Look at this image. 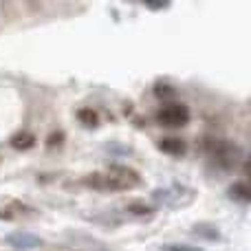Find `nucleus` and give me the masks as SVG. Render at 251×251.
I'll use <instances>...</instances> for the list:
<instances>
[{
	"label": "nucleus",
	"mask_w": 251,
	"mask_h": 251,
	"mask_svg": "<svg viewBox=\"0 0 251 251\" xmlns=\"http://www.w3.org/2000/svg\"><path fill=\"white\" fill-rule=\"evenodd\" d=\"M88 187L101 192H119V190H130L139 183V176L134 170L130 168H113L108 174H91L84 178Z\"/></svg>",
	"instance_id": "1"
},
{
	"label": "nucleus",
	"mask_w": 251,
	"mask_h": 251,
	"mask_svg": "<svg viewBox=\"0 0 251 251\" xmlns=\"http://www.w3.org/2000/svg\"><path fill=\"white\" fill-rule=\"evenodd\" d=\"M156 122L161 126H172V128L185 126L190 122V110H187V106H183V104H168L156 113Z\"/></svg>",
	"instance_id": "2"
},
{
	"label": "nucleus",
	"mask_w": 251,
	"mask_h": 251,
	"mask_svg": "<svg viewBox=\"0 0 251 251\" xmlns=\"http://www.w3.org/2000/svg\"><path fill=\"white\" fill-rule=\"evenodd\" d=\"M209 150H212L214 159L221 161L223 165H234L236 163V154H238V150H236L231 143L216 139V141H209Z\"/></svg>",
	"instance_id": "3"
},
{
	"label": "nucleus",
	"mask_w": 251,
	"mask_h": 251,
	"mask_svg": "<svg viewBox=\"0 0 251 251\" xmlns=\"http://www.w3.org/2000/svg\"><path fill=\"white\" fill-rule=\"evenodd\" d=\"M7 243H9V247H13V249L31 251V249H35V247H40V245H42V238L29 234V231H16V234L7 236Z\"/></svg>",
	"instance_id": "4"
},
{
	"label": "nucleus",
	"mask_w": 251,
	"mask_h": 251,
	"mask_svg": "<svg viewBox=\"0 0 251 251\" xmlns=\"http://www.w3.org/2000/svg\"><path fill=\"white\" fill-rule=\"evenodd\" d=\"M159 150H163L165 154H174V156H181L185 152V143L176 137H165L159 141Z\"/></svg>",
	"instance_id": "5"
},
{
	"label": "nucleus",
	"mask_w": 251,
	"mask_h": 251,
	"mask_svg": "<svg viewBox=\"0 0 251 251\" xmlns=\"http://www.w3.org/2000/svg\"><path fill=\"white\" fill-rule=\"evenodd\" d=\"M194 234L196 236H203V238H207V240H218L221 238V234H218V229L214 225H196L194 227Z\"/></svg>",
	"instance_id": "6"
},
{
	"label": "nucleus",
	"mask_w": 251,
	"mask_h": 251,
	"mask_svg": "<svg viewBox=\"0 0 251 251\" xmlns=\"http://www.w3.org/2000/svg\"><path fill=\"white\" fill-rule=\"evenodd\" d=\"M229 192H231V196H234V199L243 201V203H247V201H249V190H247V185H245V183H236Z\"/></svg>",
	"instance_id": "7"
},
{
	"label": "nucleus",
	"mask_w": 251,
	"mask_h": 251,
	"mask_svg": "<svg viewBox=\"0 0 251 251\" xmlns=\"http://www.w3.org/2000/svg\"><path fill=\"white\" fill-rule=\"evenodd\" d=\"M126 209H128V212H132L134 216H150V212H152L150 207H146V205H139V203H130Z\"/></svg>",
	"instance_id": "8"
},
{
	"label": "nucleus",
	"mask_w": 251,
	"mask_h": 251,
	"mask_svg": "<svg viewBox=\"0 0 251 251\" xmlns=\"http://www.w3.org/2000/svg\"><path fill=\"white\" fill-rule=\"evenodd\" d=\"M161 249L163 251H201L199 247H190V245H181V243H168Z\"/></svg>",
	"instance_id": "9"
},
{
	"label": "nucleus",
	"mask_w": 251,
	"mask_h": 251,
	"mask_svg": "<svg viewBox=\"0 0 251 251\" xmlns=\"http://www.w3.org/2000/svg\"><path fill=\"white\" fill-rule=\"evenodd\" d=\"M79 119H82L86 126H95V122H97V115L93 113V110H82L79 113Z\"/></svg>",
	"instance_id": "10"
}]
</instances>
